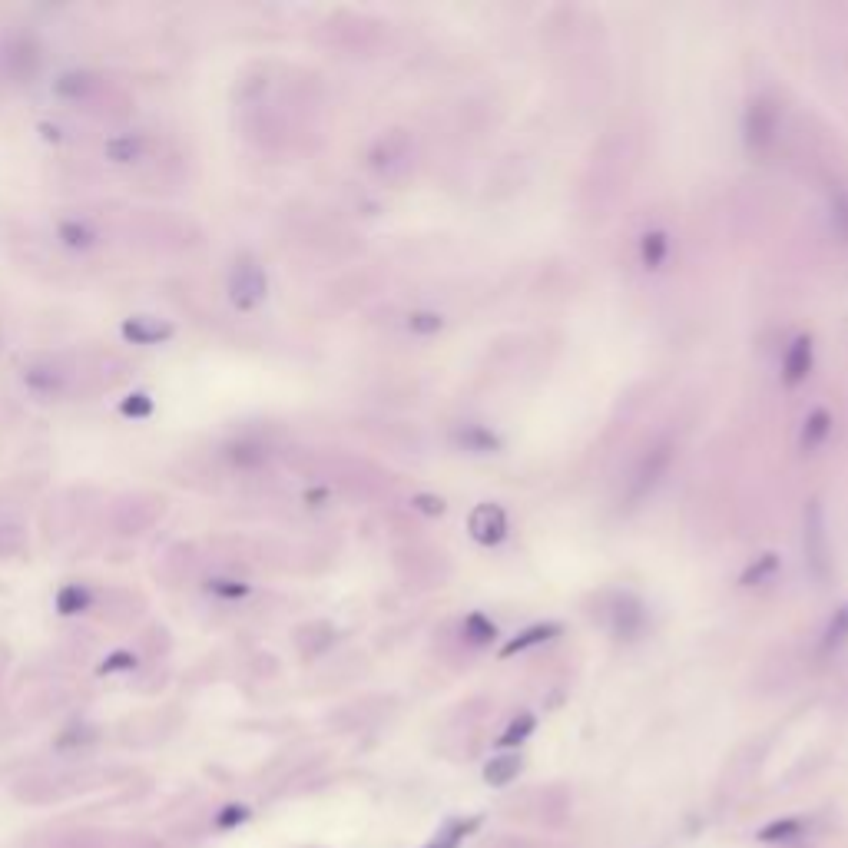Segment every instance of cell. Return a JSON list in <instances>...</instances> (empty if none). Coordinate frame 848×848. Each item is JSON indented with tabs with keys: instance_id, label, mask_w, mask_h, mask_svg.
<instances>
[{
	"instance_id": "1",
	"label": "cell",
	"mask_w": 848,
	"mask_h": 848,
	"mask_svg": "<svg viewBox=\"0 0 848 848\" xmlns=\"http://www.w3.org/2000/svg\"><path fill=\"white\" fill-rule=\"evenodd\" d=\"M776 126H779L776 103H769L766 97H759V100L749 103V113H746V136H749V143H756V146L769 143L772 133H776Z\"/></svg>"
},
{
	"instance_id": "2",
	"label": "cell",
	"mask_w": 848,
	"mask_h": 848,
	"mask_svg": "<svg viewBox=\"0 0 848 848\" xmlns=\"http://www.w3.org/2000/svg\"><path fill=\"white\" fill-rule=\"evenodd\" d=\"M468 527H471L474 540H481V544H497V540H504L507 534V517L497 504H481V507H474Z\"/></svg>"
},
{
	"instance_id": "3",
	"label": "cell",
	"mask_w": 848,
	"mask_h": 848,
	"mask_svg": "<svg viewBox=\"0 0 848 848\" xmlns=\"http://www.w3.org/2000/svg\"><path fill=\"white\" fill-rule=\"evenodd\" d=\"M670 461H673L670 444H660V448H653L650 454H646L640 471H636V477H633V497H643L646 491H653L656 481H660V474L670 468Z\"/></svg>"
},
{
	"instance_id": "4",
	"label": "cell",
	"mask_w": 848,
	"mask_h": 848,
	"mask_svg": "<svg viewBox=\"0 0 848 848\" xmlns=\"http://www.w3.org/2000/svg\"><path fill=\"white\" fill-rule=\"evenodd\" d=\"M262 295H265V279H262L259 265H252V262L239 265L236 275H232V299H236L242 309H252Z\"/></svg>"
},
{
	"instance_id": "5",
	"label": "cell",
	"mask_w": 848,
	"mask_h": 848,
	"mask_svg": "<svg viewBox=\"0 0 848 848\" xmlns=\"http://www.w3.org/2000/svg\"><path fill=\"white\" fill-rule=\"evenodd\" d=\"M809 371H812V342L809 338H795L786 355V381L789 385H799Z\"/></svg>"
},
{
	"instance_id": "6",
	"label": "cell",
	"mask_w": 848,
	"mask_h": 848,
	"mask_svg": "<svg viewBox=\"0 0 848 848\" xmlns=\"http://www.w3.org/2000/svg\"><path fill=\"white\" fill-rule=\"evenodd\" d=\"M805 547H809V557H812V564L819 567V574H825V560H829V554H825V530H822L819 507H812V524L805 530Z\"/></svg>"
},
{
	"instance_id": "7",
	"label": "cell",
	"mask_w": 848,
	"mask_h": 848,
	"mask_svg": "<svg viewBox=\"0 0 848 848\" xmlns=\"http://www.w3.org/2000/svg\"><path fill=\"white\" fill-rule=\"evenodd\" d=\"M517 769H521V756H497L491 759V766L484 769V779L491 782V786H507V782L517 776Z\"/></svg>"
},
{
	"instance_id": "8",
	"label": "cell",
	"mask_w": 848,
	"mask_h": 848,
	"mask_svg": "<svg viewBox=\"0 0 848 848\" xmlns=\"http://www.w3.org/2000/svg\"><path fill=\"white\" fill-rule=\"evenodd\" d=\"M471 829H477V819H468V822H451V825H444V829L434 835V842L431 845H424V848H458L464 839H468V832Z\"/></svg>"
},
{
	"instance_id": "9",
	"label": "cell",
	"mask_w": 848,
	"mask_h": 848,
	"mask_svg": "<svg viewBox=\"0 0 848 848\" xmlns=\"http://www.w3.org/2000/svg\"><path fill=\"white\" fill-rule=\"evenodd\" d=\"M848 640V603L842 610H835V617L825 630V640H822V650H839V646Z\"/></svg>"
},
{
	"instance_id": "10",
	"label": "cell",
	"mask_w": 848,
	"mask_h": 848,
	"mask_svg": "<svg viewBox=\"0 0 848 848\" xmlns=\"http://www.w3.org/2000/svg\"><path fill=\"white\" fill-rule=\"evenodd\" d=\"M825 434H829V411H812L809 421H805V431H802V441L809 444V448H815Z\"/></svg>"
},
{
	"instance_id": "11",
	"label": "cell",
	"mask_w": 848,
	"mask_h": 848,
	"mask_svg": "<svg viewBox=\"0 0 848 848\" xmlns=\"http://www.w3.org/2000/svg\"><path fill=\"white\" fill-rule=\"evenodd\" d=\"M666 249H670V242H666L663 232H650V236H643V262L653 265V269L666 259Z\"/></svg>"
},
{
	"instance_id": "12",
	"label": "cell",
	"mask_w": 848,
	"mask_h": 848,
	"mask_svg": "<svg viewBox=\"0 0 848 848\" xmlns=\"http://www.w3.org/2000/svg\"><path fill=\"white\" fill-rule=\"evenodd\" d=\"M550 633H557V627H534V630H527V633L521 636V640L507 643L504 656H511V653H521V650H527V646H534V643H544Z\"/></svg>"
},
{
	"instance_id": "13",
	"label": "cell",
	"mask_w": 848,
	"mask_h": 848,
	"mask_svg": "<svg viewBox=\"0 0 848 848\" xmlns=\"http://www.w3.org/2000/svg\"><path fill=\"white\" fill-rule=\"evenodd\" d=\"M530 729H534V719L521 716V723H511V729H507V733L501 736V742H504V746H514V742H521V739L530 733Z\"/></svg>"
},
{
	"instance_id": "14",
	"label": "cell",
	"mask_w": 848,
	"mask_h": 848,
	"mask_svg": "<svg viewBox=\"0 0 848 848\" xmlns=\"http://www.w3.org/2000/svg\"><path fill=\"white\" fill-rule=\"evenodd\" d=\"M832 209H835V226H839L842 236H848V196L835 193L832 196Z\"/></svg>"
},
{
	"instance_id": "15",
	"label": "cell",
	"mask_w": 848,
	"mask_h": 848,
	"mask_svg": "<svg viewBox=\"0 0 848 848\" xmlns=\"http://www.w3.org/2000/svg\"><path fill=\"white\" fill-rule=\"evenodd\" d=\"M468 633H471V640L487 643V640L494 636V627H491V623H487L484 617H471V620H468Z\"/></svg>"
},
{
	"instance_id": "16",
	"label": "cell",
	"mask_w": 848,
	"mask_h": 848,
	"mask_svg": "<svg viewBox=\"0 0 848 848\" xmlns=\"http://www.w3.org/2000/svg\"><path fill=\"white\" fill-rule=\"evenodd\" d=\"M411 328H415V332H438L441 318L438 315H415L411 318Z\"/></svg>"
}]
</instances>
